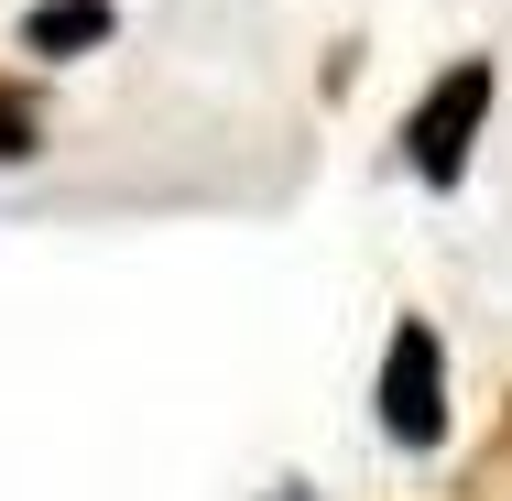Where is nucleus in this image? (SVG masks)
Returning <instances> with one entry per match:
<instances>
[{
	"instance_id": "obj_3",
	"label": "nucleus",
	"mask_w": 512,
	"mask_h": 501,
	"mask_svg": "<svg viewBox=\"0 0 512 501\" xmlns=\"http://www.w3.org/2000/svg\"><path fill=\"white\" fill-rule=\"evenodd\" d=\"M109 33H120V0H33V11L11 22V44H22L33 66H77V55H99Z\"/></svg>"
},
{
	"instance_id": "obj_5",
	"label": "nucleus",
	"mask_w": 512,
	"mask_h": 501,
	"mask_svg": "<svg viewBox=\"0 0 512 501\" xmlns=\"http://www.w3.org/2000/svg\"><path fill=\"white\" fill-rule=\"evenodd\" d=\"M502 458H512V393H502Z\"/></svg>"
},
{
	"instance_id": "obj_4",
	"label": "nucleus",
	"mask_w": 512,
	"mask_h": 501,
	"mask_svg": "<svg viewBox=\"0 0 512 501\" xmlns=\"http://www.w3.org/2000/svg\"><path fill=\"white\" fill-rule=\"evenodd\" d=\"M44 153V99L22 77H0V164H33Z\"/></svg>"
},
{
	"instance_id": "obj_6",
	"label": "nucleus",
	"mask_w": 512,
	"mask_h": 501,
	"mask_svg": "<svg viewBox=\"0 0 512 501\" xmlns=\"http://www.w3.org/2000/svg\"><path fill=\"white\" fill-rule=\"evenodd\" d=\"M273 501H306V480H284V491H273Z\"/></svg>"
},
{
	"instance_id": "obj_2",
	"label": "nucleus",
	"mask_w": 512,
	"mask_h": 501,
	"mask_svg": "<svg viewBox=\"0 0 512 501\" xmlns=\"http://www.w3.org/2000/svg\"><path fill=\"white\" fill-rule=\"evenodd\" d=\"M371 425L393 458H436L458 436V403H447V338L436 316H393L382 327V371H371Z\"/></svg>"
},
{
	"instance_id": "obj_1",
	"label": "nucleus",
	"mask_w": 512,
	"mask_h": 501,
	"mask_svg": "<svg viewBox=\"0 0 512 501\" xmlns=\"http://www.w3.org/2000/svg\"><path fill=\"white\" fill-rule=\"evenodd\" d=\"M491 109H502V66H491V55H458V66H436V77L414 88L404 131H393V164H404L425 197L469 186V164H480V131H491Z\"/></svg>"
}]
</instances>
